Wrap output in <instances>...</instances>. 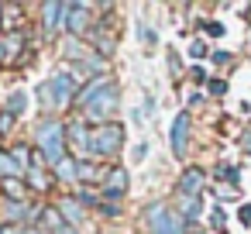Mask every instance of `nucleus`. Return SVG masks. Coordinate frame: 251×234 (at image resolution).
Here are the masks:
<instances>
[{"mask_svg": "<svg viewBox=\"0 0 251 234\" xmlns=\"http://www.w3.org/2000/svg\"><path fill=\"white\" fill-rule=\"evenodd\" d=\"M49 90H52V107H66L73 97H76V79L73 73H59L49 79Z\"/></svg>", "mask_w": 251, "mask_h": 234, "instance_id": "20e7f679", "label": "nucleus"}, {"mask_svg": "<svg viewBox=\"0 0 251 234\" xmlns=\"http://www.w3.org/2000/svg\"><path fill=\"white\" fill-rule=\"evenodd\" d=\"M186 141H189V114L182 110V114H176V121H172V152L182 155V152H186Z\"/></svg>", "mask_w": 251, "mask_h": 234, "instance_id": "423d86ee", "label": "nucleus"}, {"mask_svg": "<svg viewBox=\"0 0 251 234\" xmlns=\"http://www.w3.org/2000/svg\"><path fill=\"white\" fill-rule=\"evenodd\" d=\"M4 28H7V35H14V28H18V7H4Z\"/></svg>", "mask_w": 251, "mask_h": 234, "instance_id": "aec40b11", "label": "nucleus"}, {"mask_svg": "<svg viewBox=\"0 0 251 234\" xmlns=\"http://www.w3.org/2000/svg\"><path fill=\"white\" fill-rule=\"evenodd\" d=\"M124 141V128L121 124H103L90 134V152L93 155H114Z\"/></svg>", "mask_w": 251, "mask_h": 234, "instance_id": "f03ea898", "label": "nucleus"}, {"mask_svg": "<svg viewBox=\"0 0 251 234\" xmlns=\"http://www.w3.org/2000/svg\"><path fill=\"white\" fill-rule=\"evenodd\" d=\"M196 213H200V200L189 196V200H186V217H196Z\"/></svg>", "mask_w": 251, "mask_h": 234, "instance_id": "5701e85b", "label": "nucleus"}, {"mask_svg": "<svg viewBox=\"0 0 251 234\" xmlns=\"http://www.w3.org/2000/svg\"><path fill=\"white\" fill-rule=\"evenodd\" d=\"M210 220H213V227H224V224H227V217H224V213H220V210H217V213H213V217H210Z\"/></svg>", "mask_w": 251, "mask_h": 234, "instance_id": "a878e982", "label": "nucleus"}, {"mask_svg": "<svg viewBox=\"0 0 251 234\" xmlns=\"http://www.w3.org/2000/svg\"><path fill=\"white\" fill-rule=\"evenodd\" d=\"M107 86H110V79L97 76V79H93V83H90V86H86V90H83L79 97H76V104H79V107H90V104H93V100H97V97H100V93L107 90Z\"/></svg>", "mask_w": 251, "mask_h": 234, "instance_id": "9d476101", "label": "nucleus"}, {"mask_svg": "<svg viewBox=\"0 0 251 234\" xmlns=\"http://www.w3.org/2000/svg\"><path fill=\"white\" fill-rule=\"evenodd\" d=\"M69 148H73L76 155H90V134H86L79 124L69 128Z\"/></svg>", "mask_w": 251, "mask_h": 234, "instance_id": "9b49d317", "label": "nucleus"}, {"mask_svg": "<svg viewBox=\"0 0 251 234\" xmlns=\"http://www.w3.org/2000/svg\"><path fill=\"white\" fill-rule=\"evenodd\" d=\"M18 49H21V35L14 31V35H7L4 42H0V52H4V62H7V59H11V55H14Z\"/></svg>", "mask_w": 251, "mask_h": 234, "instance_id": "a211bd4d", "label": "nucleus"}, {"mask_svg": "<svg viewBox=\"0 0 251 234\" xmlns=\"http://www.w3.org/2000/svg\"><path fill=\"white\" fill-rule=\"evenodd\" d=\"M28 182L35 186V189H49L52 182H49V176L42 172V169H28Z\"/></svg>", "mask_w": 251, "mask_h": 234, "instance_id": "6ab92c4d", "label": "nucleus"}, {"mask_svg": "<svg viewBox=\"0 0 251 234\" xmlns=\"http://www.w3.org/2000/svg\"><path fill=\"white\" fill-rule=\"evenodd\" d=\"M59 210H62V220H66V224H76V220L83 217V210H79V200H73V196H66V200L59 203Z\"/></svg>", "mask_w": 251, "mask_h": 234, "instance_id": "ddd939ff", "label": "nucleus"}, {"mask_svg": "<svg viewBox=\"0 0 251 234\" xmlns=\"http://www.w3.org/2000/svg\"><path fill=\"white\" fill-rule=\"evenodd\" d=\"M59 234H76V231L73 227H59Z\"/></svg>", "mask_w": 251, "mask_h": 234, "instance_id": "cd10ccee", "label": "nucleus"}, {"mask_svg": "<svg viewBox=\"0 0 251 234\" xmlns=\"http://www.w3.org/2000/svg\"><path fill=\"white\" fill-rule=\"evenodd\" d=\"M42 220H45V224H52V227H66V224H62V217H55L52 210H45V213H42Z\"/></svg>", "mask_w": 251, "mask_h": 234, "instance_id": "b1692460", "label": "nucleus"}, {"mask_svg": "<svg viewBox=\"0 0 251 234\" xmlns=\"http://www.w3.org/2000/svg\"><path fill=\"white\" fill-rule=\"evenodd\" d=\"M241 220H244V224H251V207H241Z\"/></svg>", "mask_w": 251, "mask_h": 234, "instance_id": "bb28decb", "label": "nucleus"}, {"mask_svg": "<svg viewBox=\"0 0 251 234\" xmlns=\"http://www.w3.org/2000/svg\"><path fill=\"white\" fill-rule=\"evenodd\" d=\"M86 21H90V18H86V4H66V21H62V25H66L69 31L79 35V31L86 28Z\"/></svg>", "mask_w": 251, "mask_h": 234, "instance_id": "0eeeda50", "label": "nucleus"}, {"mask_svg": "<svg viewBox=\"0 0 251 234\" xmlns=\"http://www.w3.org/2000/svg\"><path fill=\"white\" fill-rule=\"evenodd\" d=\"M148 227H151V234H182L186 217L172 213L169 207H151L148 210Z\"/></svg>", "mask_w": 251, "mask_h": 234, "instance_id": "7ed1b4c3", "label": "nucleus"}, {"mask_svg": "<svg viewBox=\"0 0 251 234\" xmlns=\"http://www.w3.org/2000/svg\"><path fill=\"white\" fill-rule=\"evenodd\" d=\"M42 14H45V18H42V21H45V31H55V28L66 21V4H45Z\"/></svg>", "mask_w": 251, "mask_h": 234, "instance_id": "1a4fd4ad", "label": "nucleus"}, {"mask_svg": "<svg viewBox=\"0 0 251 234\" xmlns=\"http://www.w3.org/2000/svg\"><path fill=\"white\" fill-rule=\"evenodd\" d=\"M0 62H4V52H0Z\"/></svg>", "mask_w": 251, "mask_h": 234, "instance_id": "c85d7f7f", "label": "nucleus"}, {"mask_svg": "<svg viewBox=\"0 0 251 234\" xmlns=\"http://www.w3.org/2000/svg\"><path fill=\"white\" fill-rule=\"evenodd\" d=\"M124 186H127V172H124V169H110V176H107V182H103V193H107V196H121Z\"/></svg>", "mask_w": 251, "mask_h": 234, "instance_id": "f8f14e48", "label": "nucleus"}, {"mask_svg": "<svg viewBox=\"0 0 251 234\" xmlns=\"http://www.w3.org/2000/svg\"><path fill=\"white\" fill-rule=\"evenodd\" d=\"M210 93H213V97H220V93H227V83H220V79H217V83H210Z\"/></svg>", "mask_w": 251, "mask_h": 234, "instance_id": "393cba45", "label": "nucleus"}, {"mask_svg": "<svg viewBox=\"0 0 251 234\" xmlns=\"http://www.w3.org/2000/svg\"><path fill=\"white\" fill-rule=\"evenodd\" d=\"M55 176H59L62 182H73V179H79V176H76V162H73V158H62V162L55 165Z\"/></svg>", "mask_w": 251, "mask_h": 234, "instance_id": "dca6fc26", "label": "nucleus"}, {"mask_svg": "<svg viewBox=\"0 0 251 234\" xmlns=\"http://www.w3.org/2000/svg\"><path fill=\"white\" fill-rule=\"evenodd\" d=\"M203 169H186L182 172V179H179V189H182V196H196L200 189H203Z\"/></svg>", "mask_w": 251, "mask_h": 234, "instance_id": "6e6552de", "label": "nucleus"}, {"mask_svg": "<svg viewBox=\"0 0 251 234\" xmlns=\"http://www.w3.org/2000/svg\"><path fill=\"white\" fill-rule=\"evenodd\" d=\"M114 107H117V90H114V83H110V86H107V90H103V93H100L90 107H86V114H90L93 121H103Z\"/></svg>", "mask_w": 251, "mask_h": 234, "instance_id": "39448f33", "label": "nucleus"}, {"mask_svg": "<svg viewBox=\"0 0 251 234\" xmlns=\"http://www.w3.org/2000/svg\"><path fill=\"white\" fill-rule=\"evenodd\" d=\"M11 128H14V114H11V110H4V114H0V134H7Z\"/></svg>", "mask_w": 251, "mask_h": 234, "instance_id": "412c9836", "label": "nucleus"}, {"mask_svg": "<svg viewBox=\"0 0 251 234\" xmlns=\"http://www.w3.org/2000/svg\"><path fill=\"white\" fill-rule=\"evenodd\" d=\"M38 152H42L45 165L49 162L59 165L66 158V131H62V124H42L38 128Z\"/></svg>", "mask_w": 251, "mask_h": 234, "instance_id": "f257e3e1", "label": "nucleus"}, {"mask_svg": "<svg viewBox=\"0 0 251 234\" xmlns=\"http://www.w3.org/2000/svg\"><path fill=\"white\" fill-rule=\"evenodd\" d=\"M7 110H11L14 117L25 114V110H28V93H25V90H14V93L7 97Z\"/></svg>", "mask_w": 251, "mask_h": 234, "instance_id": "4468645a", "label": "nucleus"}, {"mask_svg": "<svg viewBox=\"0 0 251 234\" xmlns=\"http://www.w3.org/2000/svg\"><path fill=\"white\" fill-rule=\"evenodd\" d=\"M0 189H4L7 200H21V196H25V182H21V179H4V182H0Z\"/></svg>", "mask_w": 251, "mask_h": 234, "instance_id": "2eb2a0df", "label": "nucleus"}, {"mask_svg": "<svg viewBox=\"0 0 251 234\" xmlns=\"http://www.w3.org/2000/svg\"><path fill=\"white\" fill-rule=\"evenodd\" d=\"M189 55H193V59H203V55H206V45H203V42H193V45H189Z\"/></svg>", "mask_w": 251, "mask_h": 234, "instance_id": "4be33fe9", "label": "nucleus"}, {"mask_svg": "<svg viewBox=\"0 0 251 234\" xmlns=\"http://www.w3.org/2000/svg\"><path fill=\"white\" fill-rule=\"evenodd\" d=\"M0 172H4V179H18L25 169H21V165H18L11 155H0Z\"/></svg>", "mask_w": 251, "mask_h": 234, "instance_id": "f3484780", "label": "nucleus"}]
</instances>
